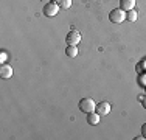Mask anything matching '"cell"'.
<instances>
[{"label":"cell","mask_w":146,"mask_h":140,"mask_svg":"<svg viewBox=\"0 0 146 140\" xmlns=\"http://www.w3.org/2000/svg\"><path fill=\"white\" fill-rule=\"evenodd\" d=\"M109 20L112 23H121L123 20H126V11H123L121 8L112 9L109 13Z\"/></svg>","instance_id":"obj_1"},{"label":"cell","mask_w":146,"mask_h":140,"mask_svg":"<svg viewBox=\"0 0 146 140\" xmlns=\"http://www.w3.org/2000/svg\"><path fill=\"white\" fill-rule=\"evenodd\" d=\"M95 109H96V103L92 98H82V100L79 101V111L81 112L89 114V112H93Z\"/></svg>","instance_id":"obj_2"},{"label":"cell","mask_w":146,"mask_h":140,"mask_svg":"<svg viewBox=\"0 0 146 140\" xmlns=\"http://www.w3.org/2000/svg\"><path fill=\"white\" fill-rule=\"evenodd\" d=\"M58 13H59V5L56 2H50V3H47V5L44 6V14L48 16V17L56 16Z\"/></svg>","instance_id":"obj_3"},{"label":"cell","mask_w":146,"mask_h":140,"mask_svg":"<svg viewBox=\"0 0 146 140\" xmlns=\"http://www.w3.org/2000/svg\"><path fill=\"white\" fill-rule=\"evenodd\" d=\"M65 41H67L68 45H78L79 42H81V34L76 30H70L67 34V37H65Z\"/></svg>","instance_id":"obj_4"},{"label":"cell","mask_w":146,"mask_h":140,"mask_svg":"<svg viewBox=\"0 0 146 140\" xmlns=\"http://www.w3.org/2000/svg\"><path fill=\"white\" fill-rule=\"evenodd\" d=\"M0 76H2L3 79H8V78H11V76H13V69H11V65H8V64H3L2 67H0Z\"/></svg>","instance_id":"obj_5"},{"label":"cell","mask_w":146,"mask_h":140,"mask_svg":"<svg viewBox=\"0 0 146 140\" xmlns=\"http://www.w3.org/2000/svg\"><path fill=\"white\" fill-rule=\"evenodd\" d=\"M96 112H98L100 115H107L110 112V104L109 103H106V101H103V103H100V104H96Z\"/></svg>","instance_id":"obj_6"},{"label":"cell","mask_w":146,"mask_h":140,"mask_svg":"<svg viewBox=\"0 0 146 140\" xmlns=\"http://www.w3.org/2000/svg\"><path fill=\"white\" fill-rule=\"evenodd\" d=\"M100 117H101V115L98 114V112H89L87 114V123L89 125H92V126H96L100 123Z\"/></svg>","instance_id":"obj_7"},{"label":"cell","mask_w":146,"mask_h":140,"mask_svg":"<svg viewBox=\"0 0 146 140\" xmlns=\"http://www.w3.org/2000/svg\"><path fill=\"white\" fill-rule=\"evenodd\" d=\"M135 6V0H120V8L123 11H131Z\"/></svg>","instance_id":"obj_8"},{"label":"cell","mask_w":146,"mask_h":140,"mask_svg":"<svg viewBox=\"0 0 146 140\" xmlns=\"http://www.w3.org/2000/svg\"><path fill=\"white\" fill-rule=\"evenodd\" d=\"M65 53H67L68 58H76V56H78V48H76V45H68Z\"/></svg>","instance_id":"obj_9"},{"label":"cell","mask_w":146,"mask_h":140,"mask_svg":"<svg viewBox=\"0 0 146 140\" xmlns=\"http://www.w3.org/2000/svg\"><path fill=\"white\" fill-rule=\"evenodd\" d=\"M126 19L129 20V22H135V20H137V11H135V9L127 11L126 13Z\"/></svg>","instance_id":"obj_10"},{"label":"cell","mask_w":146,"mask_h":140,"mask_svg":"<svg viewBox=\"0 0 146 140\" xmlns=\"http://www.w3.org/2000/svg\"><path fill=\"white\" fill-rule=\"evenodd\" d=\"M59 6L64 9H68L72 6V0H59Z\"/></svg>","instance_id":"obj_11"},{"label":"cell","mask_w":146,"mask_h":140,"mask_svg":"<svg viewBox=\"0 0 146 140\" xmlns=\"http://www.w3.org/2000/svg\"><path fill=\"white\" fill-rule=\"evenodd\" d=\"M141 135L146 139V123H143V126H141Z\"/></svg>","instance_id":"obj_12"},{"label":"cell","mask_w":146,"mask_h":140,"mask_svg":"<svg viewBox=\"0 0 146 140\" xmlns=\"http://www.w3.org/2000/svg\"><path fill=\"white\" fill-rule=\"evenodd\" d=\"M141 104H143V107L146 109V97H145V98H141Z\"/></svg>","instance_id":"obj_13"},{"label":"cell","mask_w":146,"mask_h":140,"mask_svg":"<svg viewBox=\"0 0 146 140\" xmlns=\"http://www.w3.org/2000/svg\"><path fill=\"white\" fill-rule=\"evenodd\" d=\"M53 2H56V0H53Z\"/></svg>","instance_id":"obj_14"}]
</instances>
